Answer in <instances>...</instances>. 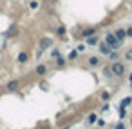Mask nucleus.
Returning <instances> with one entry per match:
<instances>
[{
  "label": "nucleus",
  "mask_w": 132,
  "mask_h": 129,
  "mask_svg": "<svg viewBox=\"0 0 132 129\" xmlns=\"http://www.w3.org/2000/svg\"><path fill=\"white\" fill-rule=\"evenodd\" d=\"M4 89H6L7 93H16V91L22 89V80H20V78H11V80L6 84Z\"/></svg>",
  "instance_id": "nucleus-4"
},
{
  "label": "nucleus",
  "mask_w": 132,
  "mask_h": 129,
  "mask_svg": "<svg viewBox=\"0 0 132 129\" xmlns=\"http://www.w3.org/2000/svg\"><path fill=\"white\" fill-rule=\"evenodd\" d=\"M123 58H125V60H130V62H132V47H128V49H127V51L123 53Z\"/></svg>",
  "instance_id": "nucleus-21"
},
{
  "label": "nucleus",
  "mask_w": 132,
  "mask_h": 129,
  "mask_svg": "<svg viewBox=\"0 0 132 129\" xmlns=\"http://www.w3.org/2000/svg\"><path fill=\"white\" fill-rule=\"evenodd\" d=\"M15 33H18V26H11V27L4 33V37H7V38H9V37H13Z\"/></svg>",
  "instance_id": "nucleus-19"
},
{
  "label": "nucleus",
  "mask_w": 132,
  "mask_h": 129,
  "mask_svg": "<svg viewBox=\"0 0 132 129\" xmlns=\"http://www.w3.org/2000/svg\"><path fill=\"white\" fill-rule=\"evenodd\" d=\"M110 96H112V95H110V91H107V89H103V91L100 93V100H101V102H109Z\"/></svg>",
  "instance_id": "nucleus-16"
},
{
  "label": "nucleus",
  "mask_w": 132,
  "mask_h": 129,
  "mask_svg": "<svg viewBox=\"0 0 132 129\" xmlns=\"http://www.w3.org/2000/svg\"><path fill=\"white\" fill-rule=\"evenodd\" d=\"M58 55H62L60 49H58V47H53V49H51V58H56Z\"/></svg>",
  "instance_id": "nucleus-23"
},
{
  "label": "nucleus",
  "mask_w": 132,
  "mask_h": 129,
  "mask_svg": "<svg viewBox=\"0 0 132 129\" xmlns=\"http://www.w3.org/2000/svg\"><path fill=\"white\" fill-rule=\"evenodd\" d=\"M53 2H58V0H53Z\"/></svg>",
  "instance_id": "nucleus-32"
},
{
  "label": "nucleus",
  "mask_w": 132,
  "mask_h": 129,
  "mask_svg": "<svg viewBox=\"0 0 132 129\" xmlns=\"http://www.w3.org/2000/svg\"><path fill=\"white\" fill-rule=\"evenodd\" d=\"M96 47H98V53H100L101 56H109V55H110V51H112V49H110V46H109L107 42H103V40H100V44H98Z\"/></svg>",
  "instance_id": "nucleus-8"
},
{
  "label": "nucleus",
  "mask_w": 132,
  "mask_h": 129,
  "mask_svg": "<svg viewBox=\"0 0 132 129\" xmlns=\"http://www.w3.org/2000/svg\"><path fill=\"white\" fill-rule=\"evenodd\" d=\"M101 75H103L107 80H112V78H114V75H112V71H110V66H103V67H101Z\"/></svg>",
  "instance_id": "nucleus-14"
},
{
  "label": "nucleus",
  "mask_w": 132,
  "mask_h": 129,
  "mask_svg": "<svg viewBox=\"0 0 132 129\" xmlns=\"http://www.w3.org/2000/svg\"><path fill=\"white\" fill-rule=\"evenodd\" d=\"M130 127H132V114H130Z\"/></svg>",
  "instance_id": "nucleus-31"
},
{
  "label": "nucleus",
  "mask_w": 132,
  "mask_h": 129,
  "mask_svg": "<svg viewBox=\"0 0 132 129\" xmlns=\"http://www.w3.org/2000/svg\"><path fill=\"white\" fill-rule=\"evenodd\" d=\"M103 42H107L109 46H110V49L114 51V49H121V42L116 38V35L112 33V31H109V33H105V37H103Z\"/></svg>",
  "instance_id": "nucleus-2"
},
{
  "label": "nucleus",
  "mask_w": 132,
  "mask_h": 129,
  "mask_svg": "<svg viewBox=\"0 0 132 129\" xmlns=\"http://www.w3.org/2000/svg\"><path fill=\"white\" fill-rule=\"evenodd\" d=\"M114 129H127V125L123 124V120H119V122L114 124Z\"/></svg>",
  "instance_id": "nucleus-24"
},
{
  "label": "nucleus",
  "mask_w": 132,
  "mask_h": 129,
  "mask_svg": "<svg viewBox=\"0 0 132 129\" xmlns=\"http://www.w3.org/2000/svg\"><path fill=\"white\" fill-rule=\"evenodd\" d=\"M54 35H56L60 40H63V38L67 37V27H65L63 24H58V26H56V29H54Z\"/></svg>",
  "instance_id": "nucleus-12"
},
{
  "label": "nucleus",
  "mask_w": 132,
  "mask_h": 129,
  "mask_svg": "<svg viewBox=\"0 0 132 129\" xmlns=\"http://www.w3.org/2000/svg\"><path fill=\"white\" fill-rule=\"evenodd\" d=\"M38 6H40V4H38V0H31V2H29V8H31L33 11L38 9Z\"/></svg>",
  "instance_id": "nucleus-25"
},
{
  "label": "nucleus",
  "mask_w": 132,
  "mask_h": 129,
  "mask_svg": "<svg viewBox=\"0 0 132 129\" xmlns=\"http://www.w3.org/2000/svg\"><path fill=\"white\" fill-rule=\"evenodd\" d=\"M130 104H132V95H130V96H125V98L119 102V107H125V109H127Z\"/></svg>",
  "instance_id": "nucleus-18"
},
{
  "label": "nucleus",
  "mask_w": 132,
  "mask_h": 129,
  "mask_svg": "<svg viewBox=\"0 0 132 129\" xmlns=\"http://www.w3.org/2000/svg\"><path fill=\"white\" fill-rule=\"evenodd\" d=\"M54 46V40L51 38V37H44V38H40V42H38V47L42 49V51H45V49H51Z\"/></svg>",
  "instance_id": "nucleus-7"
},
{
  "label": "nucleus",
  "mask_w": 132,
  "mask_h": 129,
  "mask_svg": "<svg viewBox=\"0 0 132 129\" xmlns=\"http://www.w3.org/2000/svg\"><path fill=\"white\" fill-rule=\"evenodd\" d=\"M98 33V27L96 26H81L80 27V31H78V38H87V37H90V35H96Z\"/></svg>",
  "instance_id": "nucleus-3"
},
{
  "label": "nucleus",
  "mask_w": 132,
  "mask_h": 129,
  "mask_svg": "<svg viewBox=\"0 0 132 129\" xmlns=\"http://www.w3.org/2000/svg\"><path fill=\"white\" fill-rule=\"evenodd\" d=\"M78 56H80V53H78V49L74 47V49H71V51H69V55H67V60H69V62H74Z\"/></svg>",
  "instance_id": "nucleus-15"
},
{
  "label": "nucleus",
  "mask_w": 132,
  "mask_h": 129,
  "mask_svg": "<svg viewBox=\"0 0 132 129\" xmlns=\"http://www.w3.org/2000/svg\"><path fill=\"white\" fill-rule=\"evenodd\" d=\"M49 71H51L49 64H44V62H40V64L35 67V75H36V76H40V78H44L45 75H49Z\"/></svg>",
  "instance_id": "nucleus-6"
},
{
  "label": "nucleus",
  "mask_w": 132,
  "mask_h": 129,
  "mask_svg": "<svg viewBox=\"0 0 132 129\" xmlns=\"http://www.w3.org/2000/svg\"><path fill=\"white\" fill-rule=\"evenodd\" d=\"M58 129H71V124H65V125H62V127H58Z\"/></svg>",
  "instance_id": "nucleus-29"
},
{
  "label": "nucleus",
  "mask_w": 132,
  "mask_h": 129,
  "mask_svg": "<svg viewBox=\"0 0 132 129\" xmlns=\"http://www.w3.org/2000/svg\"><path fill=\"white\" fill-rule=\"evenodd\" d=\"M125 29H127V38H132V26H128Z\"/></svg>",
  "instance_id": "nucleus-28"
},
{
  "label": "nucleus",
  "mask_w": 132,
  "mask_h": 129,
  "mask_svg": "<svg viewBox=\"0 0 132 129\" xmlns=\"http://www.w3.org/2000/svg\"><path fill=\"white\" fill-rule=\"evenodd\" d=\"M76 49H78V53H83V51L87 49V44H85V42H83V44H78V46H76Z\"/></svg>",
  "instance_id": "nucleus-26"
},
{
  "label": "nucleus",
  "mask_w": 132,
  "mask_h": 129,
  "mask_svg": "<svg viewBox=\"0 0 132 129\" xmlns=\"http://www.w3.org/2000/svg\"><path fill=\"white\" fill-rule=\"evenodd\" d=\"M29 60H31V55H29V51H20V53L16 55V62H18L20 66H26Z\"/></svg>",
  "instance_id": "nucleus-11"
},
{
  "label": "nucleus",
  "mask_w": 132,
  "mask_h": 129,
  "mask_svg": "<svg viewBox=\"0 0 132 129\" xmlns=\"http://www.w3.org/2000/svg\"><path fill=\"white\" fill-rule=\"evenodd\" d=\"M96 120H98V114H96V113H89L87 122H89V124H96Z\"/></svg>",
  "instance_id": "nucleus-20"
},
{
  "label": "nucleus",
  "mask_w": 132,
  "mask_h": 129,
  "mask_svg": "<svg viewBox=\"0 0 132 129\" xmlns=\"http://www.w3.org/2000/svg\"><path fill=\"white\" fill-rule=\"evenodd\" d=\"M96 125H98V127H105V125H107V122H105L103 118H98V120H96Z\"/></svg>",
  "instance_id": "nucleus-27"
},
{
  "label": "nucleus",
  "mask_w": 132,
  "mask_h": 129,
  "mask_svg": "<svg viewBox=\"0 0 132 129\" xmlns=\"http://www.w3.org/2000/svg\"><path fill=\"white\" fill-rule=\"evenodd\" d=\"M100 40H101V37H100V33H96V35L87 37V38H85V44H87V47H94V46L100 44Z\"/></svg>",
  "instance_id": "nucleus-10"
},
{
  "label": "nucleus",
  "mask_w": 132,
  "mask_h": 129,
  "mask_svg": "<svg viewBox=\"0 0 132 129\" xmlns=\"http://www.w3.org/2000/svg\"><path fill=\"white\" fill-rule=\"evenodd\" d=\"M109 66H110V71H112L114 78H123V76L127 75V64H125V62L114 60V62H110Z\"/></svg>",
  "instance_id": "nucleus-1"
},
{
  "label": "nucleus",
  "mask_w": 132,
  "mask_h": 129,
  "mask_svg": "<svg viewBox=\"0 0 132 129\" xmlns=\"http://www.w3.org/2000/svg\"><path fill=\"white\" fill-rule=\"evenodd\" d=\"M53 64H54V67H58V69H65L67 64H69V60H67V56L58 55L56 58H53Z\"/></svg>",
  "instance_id": "nucleus-9"
},
{
  "label": "nucleus",
  "mask_w": 132,
  "mask_h": 129,
  "mask_svg": "<svg viewBox=\"0 0 132 129\" xmlns=\"http://www.w3.org/2000/svg\"><path fill=\"white\" fill-rule=\"evenodd\" d=\"M118 113H119V120H125V116H127L125 107H118Z\"/></svg>",
  "instance_id": "nucleus-22"
},
{
  "label": "nucleus",
  "mask_w": 132,
  "mask_h": 129,
  "mask_svg": "<svg viewBox=\"0 0 132 129\" xmlns=\"http://www.w3.org/2000/svg\"><path fill=\"white\" fill-rule=\"evenodd\" d=\"M128 82H130V87H132V73L128 75Z\"/></svg>",
  "instance_id": "nucleus-30"
},
{
  "label": "nucleus",
  "mask_w": 132,
  "mask_h": 129,
  "mask_svg": "<svg viewBox=\"0 0 132 129\" xmlns=\"http://www.w3.org/2000/svg\"><path fill=\"white\" fill-rule=\"evenodd\" d=\"M87 66L90 69H96V67H101L103 66V60H101V55H90L87 58Z\"/></svg>",
  "instance_id": "nucleus-5"
},
{
  "label": "nucleus",
  "mask_w": 132,
  "mask_h": 129,
  "mask_svg": "<svg viewBox=\"0 0 132 129\" xmlns=\"http://www.w3.org/2000/svg\"><path fill=\"white\" fill-rule=\"evenodd\" d=\"M109 58H110V62H114V60H119V58H121V53H119V49H114V51H110Z\"/></svg>",
  "instance_id": "nucleus-17"
},
{
  "label": "nucleus",
  "mask_w": 132,
  "mask_h": 129,
  "mask_svg": "<svg viewBox=\"0 0 132 129\" xmlns=\"http://www.w3.org/2000/svg\"><path fill=\"white\" fill-rule=\"evenodd\" d=\"M112 33L116 35V38H118V40H119L121 44H123V42L127 40V29H125V27H118V29H114Z\"/></svg>",
  "instance_id": "nucleus-13"
}]
</instances>
